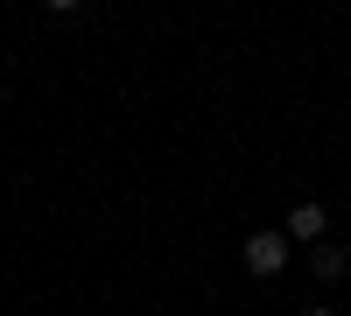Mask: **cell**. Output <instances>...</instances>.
Returning <instances> with one entry per match:
<instances>
[{
  "label": "cell",
  "instance_id": "cell-2",
  "mask_svg": "<svg viewBox=\"0 0 351 316\" xmlns=\"http://www.w3.org/2000/svg\"><path fill=\"white\" fill-rule=\"evenodd\" d=\"M281 232H288V239H302V246H324V232H330V211L309 197V204H295V211L281 218Z\"/></svg>",
  "mask_w": 351,
  "mask_h": 316
},
{
  "label": "cell",
  "instance_id": "cell-4",
  "mask_svg": "<svg viewBox=\"0 0 351 316\" xmlns=\"http://www.w3.org/2000/svg\"><path fill=\"white\" fill-rule=\"evenodd\" d=\"M302 316H337V309H302Z\"/></svg>",
  "mask_w": 351,
  "mask_h": 316
},
{
  "label": "cell",
  "instance_id": "cell-3",
  "mask_svg": "<svg viewBox=\"0 0 351 316\" xmlns=\"http://www.w3.org/2000/svg\"><path fill=\"white\" fill-rule=\"evenodd\" d=\"M344 267H351V253H344V246H330V239H324V246H309V274H316V281H337Z\"/></svg>",
  "mask_w": 351,
  "mask_h": 316
},
{
  "label": "cell",
  "instance_id": "cell-1",
  "mask_svg": "<svg viewBox=\"0 0 351 316\" xmlns=\"http://www.w3.org/2000/svg\"><path fill=\"white\" fill-rule=\"evenodd\" d=\"M239 260H246L260 281H274V274L288 267V232H253V239L239 246Z\"/></svg>",
  "mask_w": 351,
  "mask_h": 316
}]
</instances>
